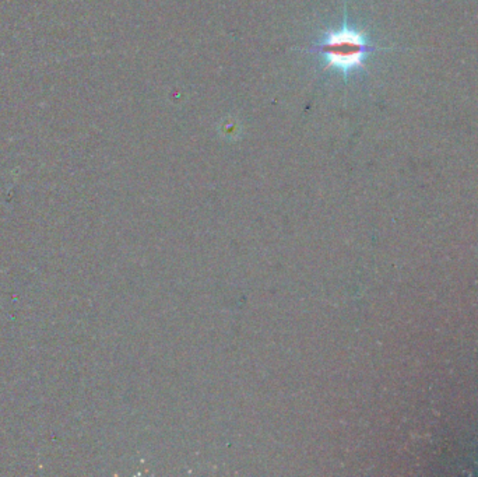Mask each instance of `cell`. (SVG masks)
I'll list each match as a JSON object with an SVG mask.
<instances>
[{"mask_svg": "<svg viewBox=\"0 0 478 477\" xmlns=\"http://www.w3.org/2000/svg\"><path fill=\"white\" fill-rule=\"evenodd\" d=\"M383 50L389 48L373 44L363 31L349 24L347 14H344L343 24L336 30L326 31L313 44L310 52L320 55L327 69L336 70L347 79L353 71L365 67V60L369 54Z\"/></svg>", "mask_w": 478, "mask_h": 477, "instance_id": "obj_1", "label": "cell"}]
</instances>
